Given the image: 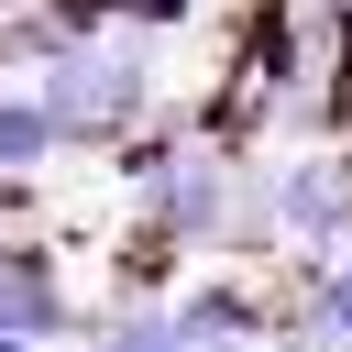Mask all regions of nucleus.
<instances>
[{"instance_id": "1", "label": "nucleus", "mask_w": 352, "mask_h": 352, "mask_svg": "<svg viewBox=\"0 0 352 352\" xmlns=\"http://www.w3.org/2000/svg\"><path fill=\"white\" fill-rule=\"evenodd\" d=\"M33 88H44V110H55L66 143H121L132 121H154V99H165V55H154V33L99 22V33H77L66 55H44Z\"/></svg>"}, {"instance_id": "2", "label": "nucleus", "mask_w": 352, "mask_h": 352, "mask_svg": "<svg viewBox=\"0 0 352 352\" xmlns=\"http://www.w3.org/2000/svg\"><path fill=\"white\" fill-rule=\"evenodd\" d=\"M264 209H275V242L341 253V231H352V165L341 154H297V165L264 176Z\"/></svg>"}, {"instance_id": "3", "label": "nucleus", "mask_w": 352, "mask_h": 352, "mask_svg": "<svg viewBox=\"0 0 352 352\" xmlns=\"http://www.w3.org/2000/svg\"><path fill=\"white\" fill-rule=\"evenodd\" d=\"M0 330H33V341H66L77 330V297L55 286V264L33 242H0Z\"/></svg>"}, {"instance_id": "4", "label": "nucleus", "mask_w": 352, "mask_h": 352, "mask_svg": "<svg viewBox=\"0 0 352 352\" xmlns=\"http://www.w3.org/2000/svg\"><path fill=\"white\" fill-rule=\"evenodd\" d=\"M88 352H187V319H176V297H121V308H99L88 319Z\"/></svg>"}, {"instance_id": "5", "label": "nucleus", "mask_w": 352, "mask_h": 352, "mask_svg": "<svg viewBox=\"0 0 352 352\" xmlns=\"http://www.w3.org/2000/svg\"><path fill=\"white\" fill-rule=\"evenodd\" d=\"M44 154H66V132H55L44 88H0V176H33Z\"/></svg>"}, {"instance_id": "6", "label": "nucleus", "mask_w": 352, "mask_h": 352, "mask_svg": "<svg viewBox=\"0 0 352 352\" xmlns=\"http://www.w3.org/2000/svg\"><path fill=\"white\" fill-rule=\"evenodd\" d=\"M297 308H308V319H319V330H330V341L352 352V242L308 264V286H297Z\"/></svg>"}, {"instance_id": "7", "label": "nucleus", "mask_w": 352, "mask_h": 352, "mask_svg": "<svg viewBox=\"0 0 352 352\" xmlns=\"http://www.w3.org/2000/svg\"><path fill=\"white\" fill-rule=\"evenodd\" d=\"M264 352H341V341H330L319 319H297V330H264Z\"/></svg>"}, {"instance_id": "8", "label": "nucleus", "mask_w": 352, "mask_h": 352, "mask_svg": "<svg viewBox=\"0 0 352 352\" xmlns=\"http://www.w3.org/2000/svg\"><path fill=\"white\" fill-rule=\"evenodd\" d=\"M0 352H55V341H33V330H0Z\"/></svg>"}, {"instance_id": "9", "label": "nucleus", "mask_w": 352, "mask_h": 352, "mask_svg": "<svg viewBox=\"0 0 352 352\" xmlns=\"http://www.w3.org/2000/svg\"><path fill=\"white\" fill-rule=\"evenodd\" d=\"M187 352H264V341H187Z\"/></svg>"}]
</instances>
